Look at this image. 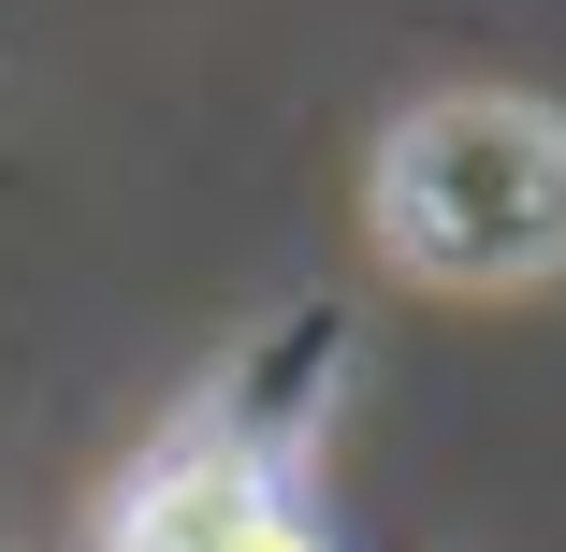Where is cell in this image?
Returning <instances> with one entry per match:
<instances>
[{"instance_id": "1", "label": "cell", "mask_w": 566, "mask_h": 552, "mask_svg": "<svg viewBox=\"0 0 566 552\" xmlns=\"http://www.w3.org/2000/svg\"><path fill=\"white\" fill-rule=\"evenodd\" d=\"M364 218L436 291H537L566 277V117L523 87H436L378 132Z\"/></svg>"}, {"instance_id": "2", "label": "cell", "mask_w": 566, "mask_h": 552, "mask_svg": "<svg viewBox=\"0 0 566 552\" xmlns=\"http://www.w3.org/2000/svg\"><path fill=\"white\" fill-rule=\"evenodd\" d=\"M189 552H319L291 509H248V523H218V538H189Z\"/></svg>"}]
</instances>
